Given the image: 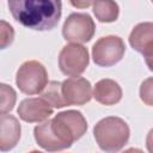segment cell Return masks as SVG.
<instances>
[{
    "instance_id": "1",
    "label": "cell",
    "mask_w": 153,
    "mask_h": 153,
    "mask_svg": "<svg viewBox=\"0 0 153 153\" xmlns=\"http://www.w3.org/2000/svg\"><path fill=\"white\" fill-rule=\"evenodd\" d=\"M7 6L14 20L36 31L54 29L62 13L59 0H8Z\"/></svg>"
},
{
    "instance_id": "2",
    "label": "cell",
    "mask_w": 153,
    "mask_h": 153,
    "mask_svg": "<svg viewBox=\"0 0 153 153\" xmlns=\"http://www.w3.org/2000/svg\"><path fill=\"white\" fill-rule=\"evenodd\" d=\"M93 135L102 151L105 153H117L127 145L130 129L124 120L109 116L97 122L93 128Z\"/></svg>"
},
{
    "instance_id": "3",
    "label": "cell",
    "mask_w": 153,
    "mask_h": 153,
    "mask_svg": "<svg viewBox=\"0 0 153 153\" xmlns=\"http://www.w3.org/2000/svg\"><path fill=\"white\" fill-rule=\"evenodd\" d=\"M50 129L63 146L65 149L69 148L73 142L84 136L87 130V122L84 115L78 110L61 111L49 120Z\"/></svg>"
},
{
    "instance_id": "4",
    "label": "cell",
    "mask_w": 153,
    "mask_h": 153,
    "mask_svg": "<svg viewBox=\"0 0 153 153\" xmlns=\"http://www.w3.org/2000/svg\"><path fill=\"white\" fill-rule=\"evenodd\" d=\"M16 84L20 92L25 94L41 93L48 84V73L45 67L36 61H25L17 71Z\"/></svg>"
},
{
    "instance_id": "5",
    "label": "cell",
    "mask_w": 153,
    "mask_h": 153,
    "mask_svg": "<svg viewBox=\"0 0 153 153\" xmlns=\"http://www.w3.org/2000/svg\"><path fill=\"white\" fill-rule=\"evenodd\" d=\"M126 51L123 39L115 35L100 37L92 47L93 62L99 67H111L118 63Z\"/></svg>"
},
{
    "instance_id": "6",
    "label": "cell",
    "mask_w": 153,
    "mask_h": 153,
    "mask_svg": "<svg viewBox=\"0 0 153 153\" xmlns=\"http://www.w3.org/2000/svg\"><path fill=\"white\" fill-rule=\"evenodd\" d=\"M96 32V24L92 17L87 13H71L62 26V36L72 43H86L91 41Z\"/></svg>"
},
{
    "instance_id": "7",
    "label": "cell",
    "mask_w": 153,
    "mask_h": 153,
    "mask_svg": "<svg viewBox=\"0 0 153 153\" xmlns=\"http://www.w3.org/2000/svg\"><path fill=\"white\" fill-rule=\"evenodd\" d=\"M87 49L76 43L65 45L59 54V68L67 76H79L88 67Z\"/></svg>"
},
{
    "instance_id": "8",
    "label": "cell",
    "mask_w": 153,
    "mask_h": 153,
    "mask_svg": "<svg viewBox=\"0 0 153 153\" xmlns=\"http://www.w3.org/2000/svg\"><path fill=\"white\" fill-rule=\"evenodd\" d=\"M61 93L66 105H84L92 98V86L87 79L73 76L61 82Z\"/></svg>"
},
{
    "instance_id": "9",
    "label": "cell",
    "mask_w": 153,
    "mask_h": 153,
    "mask_svg": "<svg viewBox=\"0 0 153 153\" xmlns=\"http://www.w3.org/2000/svg\"><path fill=\"white\" fill-rule=\"evenodd\" d=\"M129 44L134 50L143 55L149 69H152L151 60L153 56V24L151 22H145L135 25L129 35Z\"/></svg>"
},
{
    "instance_id": "10",
    "label": "cell",
    "mask_w": 153,
    "mask_h": 153,
    "mask_svg": "<svg viewBox=\"0 0 153 153\" xmlns=\"http://www.w3.org/2000/svg\"><path fill=\"white\" fill-rule=\"evenodd\" d=\"M54 109L41 97L25 98L20 102L17 109L19 118L27 123H38L47 121L53 115Z\"/></svg>"
},
{
    "instance_id": "11",
    "label": "cell",
    "mask_w": 153,
    "mask_h": 153,
    "mask_svg": "<svg viewBox=\"0 0 153 153\" xmlns=\"http://www.w3.org/2000/svg\"><path fill=\"white\" fill-rule=\"evenodd\" d=\"M22 126L18 118L13 115L0 116V151L8 152L19 142Z\"/></svg>"
},
{
    "instance_id": "12",
    "label": "cell",
    "mask_w": 153,
    "mask_h": 153,
    "mask_svg": "<svg viewBox=\"0 0 153 153\" xmlns=\"http://www.w3.org/2000/svg\"><path fill=\"white\" fill-rule=\"evenodd\" d=\"M122 88L112 79H102L96 82L92 97L103 105H115L122 99Z\"/></svg>"
},
{
    "instance_id": "13",
    "label": "cell",
    "mask_w": 153,
    "mask_h": 153,
    "mask_svg": "<svg viewBox=\"0 0 153 153\" xmlns=\"http://www.w3.org/2000/svg\"><path fill=\"white\" fill-rule=\"evenodd\" d=\"M33 136L39 147L45 149L47 152H59L63 151V146L56 139L54 133L50 129L49 120L44 121L42 124H38L33 129Z\"/></svg>"
},
{
    "instance_id": "14",
    "label": "cell",
    "mask_w": 153,
    "mask_h": 153,
    "mask_svg": "<svg viewBox=\"0 0 153 153\" xmlns=\"http://www.w3.org/2000/svg\"><path fill=\"white\" fill-rule=\"evenodd\" d=\"M91 6L96 18L100 23H112L118 18L120 7L115 1H94Z\"/></svg>"
},
{
    "instance_id": "15",
    "label": "cell",
    "mask_w": 153,
    "mask_h": 153,
    "mask_svg": "<svg viewBox=\"0 0 153 153\" xmlns=\"http://www.w3.org/2000/svg\"><path fill=\"white\" fill-rule=\"evenodd\" d=\"M41 98L44 99L53 109H61L67 106L63 98H62V93H61V82L53 80L49 81L47 84V86L44 87V90L41 92Z\"/></svg>"
},
{
    "instance_id": "16",
    "label": "cell",
    "mask_w": 153,
    "mask_h": 153,
    "mask_svg": "<svg viewBox=\"0 0 153 153\" xmlns=\"http://www.w3.org/2000/svg\"><path fill=\"white\" fill-rule=\"evenodd\" d=\"M17 102V92L7 84L0 82V116L10 112Z\"/></svg>"
},
{
    "instance_id": "17",
    "label": "cell",
    "mask_w": 153,
    "mask_h": 153,
    "mask_svg": "<svg viewBox=\"0 0 153 153\" xmlns=\"http://www.w3.org/2000/svg\"><path fill=\"white\" fill-rule=\"evenodd\" d=\"M14 39V29L6 20H0V50L8 48Z\"/></svg>"
},
{
    "instance_id": "18",
    "label": "cell",
    "mask_w": 153,
    "mask_h": 153,
    "mask_svg": "<svg viewBox=\"0 0 153 153\" xmlns=\"http://www.w3.org/2000/svg\"><path fill=\"white\" fill-rule=\"evenodd\" d=\"M140 97L147 105H152V79L151 78H148L146 81L142 82L140 87Z\"/></svg>"
},
{
    "instance_id": "19",
    "label": "cell",
    "mask_w": 153,
    "mask_h": 153,
    "mask_svg": "<svg viewBox=\"0 0 153 153\" xmlns=\"http://www.w3.org/2000/svg\"><path fill=\"white\" fill-rule=\"evenodd\" d=\"M71 4L73 6H76V7H87L90 5H92L91 1H80V2H74V1H71Z\"/></svg>"
},
{
    "instance_id": "20",
    "label": "cell",
    "mask_w": 153,
    "mask_h": 153,
    "mask_svg": "<svg viewBox=\"0 0 153 153\" xmlns=\"http://www.w3.org/2000/svg\"><path fill=\"white\" fill-rule=\"evenodd\" d=\"M122 153H145V152L141 151V149H139V148H134V147H131V148L126 149V151L122 152Z\"/></svg>"
},
{
    "instance_id": "21",
    "label": "cell",
    "mask_w": 153,
    "mask_h": 153,
    "mask_svg": "<svg viewBox=\"0 0 153 153\" xmlns=\"http://www.w3.org/2000/svg\"><path fill=\"white\" fill-rule=\"evenodd\" d=\"M29 153H43V152H41V151H31V152H29Z\"/></svg>"
}]
</instances>
